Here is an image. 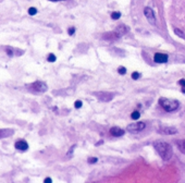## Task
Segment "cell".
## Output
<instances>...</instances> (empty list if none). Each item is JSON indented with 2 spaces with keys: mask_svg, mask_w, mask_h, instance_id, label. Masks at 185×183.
<instances>
[{
  "mask_svg": "<svg viewBox=\"0 0 185 183\" xmlns=\"http://www.w3.org/2000/svg\"><path fill=\"white\" fill-rule=\"evenodd\" d=\"M155 149L159 154V156L161 157L163 160H169L172 157V147L171 145L165 142H158L155 143Z\"/></svg>",
  "mask_w": 185,
  "mask_h": 183,
  "instance_id": "1",
  "label": "cell"
},
{
  "mask_svg": "<svg viewBox=\"0 0 185 183\" xmlns=\"http://www.w3.org/2000/svg\"><path fill=\"white\" fill-rule=\"evenodd\" d=\"M159 104H160L161 107L168 112L176 110V109L179 108V106H180V102L177 100L170 99V98H161V99L159 100Z\"/></svg>",
  "mask_w": 185,
  "mask_h": 183,
  "instance_id": "2",
  "label": "cell"
},
{
  "mask_svg": "<svg viewBox=\"0 0 185 183\" xmlns=\"http://www.w3.org/2000/svg\"><path fill=\"white\" fill-rule=\"evenodd\" d=\"M145 123L144 122H135V123H131L126 126V130L129 132H133V133H136V132H139V131L144 130L145 129Z\"/></svg>",
  "mask_w": 185,
  "mask_h": 183,
  "instance_id": "3",
  "label": "cell"
},
{
  "mask_svg": "<svg viewBox=\"0 0 185 183\" xmlns=\"http://www.w3.org/2000/svg\"><path fill=\"white\" fill-rule=\"evenodd\" d=\"M144 14L150 24H152V25L156 24V16H155V13H154V11H152V9L146 7V8L144 9Z\"/></svg>",
  "mask_w": 185,
  "mask_h": 183,
  "instance_id": "4",
  "label": "cell"
},
{
  "mask_svg": "<svg viewBox=\"0 0 185 183\" xmlns=\"http://www.w3.org/2000/svg\"><path fill=\"white\" fill-rule=\"evenodd\" d=\"M32 88L36 90V92H39V93H43V92H46L47 90V85L44 82H40V81H37L35 83L32 84Z\"/></svg>",
  "mask_w": 185,
  "mask_h": 183,
  "instance_id": "5",
  "label": "cell"
},
{
  "mask_svg": "<svg viewBox=\"0 0 185 183\" xmlns=\"http://www.w3.org/2000/svg\"><path fill=\"white\" fill-rule=\"evenodd\" d=\"M168 54H165V53H155L154 56V60L155 62H157V63H166L167 61H168Z\"/></svg>",
  "mask_w": 185,
  "mask_h": 183,
  "instance_id": "6",
  "label": "cell"
},
{
  "mask_svg": "<svg viewBox=\"0 0 185 183\" xmlns=\"http://www.w3.org/2000/svg\"><path fill=\"white\" fill-rule=\"evenodd\" d=\"M124 133H125V131L123 129H121V127H119V126H113V127H111L110 129V134L114 137H120V136H122Z\"/></svg>",
  "mask_w": 185,
  "mask_h": 183,
  "instance_id": "7",
  "label": "cell"
},
{
  "mask_svg": "<svg viewBox=\"0 0 185 183\" xmlns=\"http://www.w3.org/2000/svg\"><path fill=\"white\" fill-rule=\"evenodd\" d=\"M14 146H15V148L17 149V151H22V152H25V151H27L28 149V144L23 140L16 141Z\"/></svg>",
  "mask_w": 185,
  "mask_h": 183,
  "instance_id": "8",
  "label": "cell"
},
{
  "mask_svg": "<svg viewBox=\"0 0 185 183\" xmlns=\"http://www.w3.org/2000/svg\"><path fill=\"white\" fill-rule=\"evenodd\" d=\"M96 96L99 98L100 100L109 101V100L112 99V97H113V94H111V93H104V92H102V93H97Z\"/></svg>",
  "mask_w": 185,
  "mask_h": 183,
  "instance_id": "9",
  "label": "cell"
},
{
  "mask_svg": "<svg viewBox=\"0 0 185 183\" xmlns=\"http://www.w3.org/2000/svg\"><path fill=\"white\" fill-rule=\"evenodd\" d=\"M160 133L167 134V135H172V134H176L177 133V130L175 129V127H172V126L162 127V129H160Z\"/></svg>",
  "mask_w": 185,
  "mask_h": 183,
  "instance_id": "10",
  "label": "cell"
},
{
  "mask_svg": "<svg viewBox=\"0 0 185 183\" xmlns=\"http://www.w3.org/2000/svg\"><path fill=\"white\" fill-rule=\"evenodd\" d=\"M115 32H117L120 36H122V35H124V34H126V33L129 32V27L126 26V25L120 24L119 26H117V28H115Z\"/></svg>",
  "mask_w": 185,
  "mask_h": 183,
  "instance_id": "11",
  "label": "cell"
},
{
  "mask_svg": "<svg viewBox=\"0 0 185 183\" xmlns=\"http://www.w3.org/2000/svg\"><path fill=\"white\" fill-rule=\"evenodd\" d=\"M120 37V35L117 32H111V33H107V34L104 35L105 39H110V41H113V39H118Z\"/></svg>",
  "mask_w": 185,
  "mask_h": 183,
  "instance_id": "12",
  "label": "cell"
},
{
  "mask_svg": "<svg viewBox=\"0 0 185 183\" xmlns=\"http://www.w3.org/2000/svg\"><path fill=\"white\" fill-rule=\"evenodd\" d=\"M176 145H177V147H179V149L181 152H182L183 154H185V140H183V141H179L176 143Z\"/></svg>",
  "mask_w": 185,
  "mask_h": 183,
  "instance_id": "13",
  "label": "cell"
},
{
  "mask_svg": "<svg viewBox=\"0 0 185 183\" xmlns=\"http://www.w3.org/2000/svg\"><path fill=\"white\" fill-rule=\"evenodd\" d=\"M120 17H121V13L120 12H112L111 13V19L118 20V19H120Z\"/></svg>",
  "mask_w": 185,
  "mask_h": 183,
  "instance_id": "14",
  "label": "cell"
},
{
  "mask_svg": "<svg viewBox=\"0 0 185 183\" xmlns=\"http://www.w3.org/2000/svg\"><path fill=\"white\" fill-rule=\"evenodd\" d=\"M174 33H175V34L179 36V37H181V38H184V37H185L184 33L181 31V30H179V28H175V30H174Z\"/></svg>",
  "mask_w": 185,
  "mask_h": 183,
  "instance_id": "15",
  "label": "cell"
},
{
  "mask_svg": "<svg viewBox=\"0 0 185 183\" xmlns=\"http://www.w3.org/2000/svg\"><path fill=\"white\" fill-rule=\"evenodd\" d=\"M139 117H140V115H139L138 111H134V112H132V115H131V118H132L133 120L139 119Z\"/></svg>",
  "mask_w": 185,
  "mask_h": 183,
  "instance_id": "16",
  "label": "cell"
},
{
  "mask_svg": "<svg viewBox=\"0 0 185 183\" xmlns=\"http://www.w3.org/2000/svg\"><path fill=\"white\" fill-rule=\"evenodd\" d=\"M47 60H48L49 62H54L57 60V57L54 56L53 53H49V56H48V58H47Z\"/></svg>",
  "mask_w": 185,
  "mask_h": 183,
  "instance_id": "17",
  "label": "cell"
},
{
  "mask_svg": "<svg viewBox=\"0 0 185 183\" xmlns=\"http://www.w3.org/2000/svg\"><path fill=\"white\" fill-rule=\"evenodd\" d=\"M36 13H37V9L36 8H30L28 9V14H30V15H35Z\"/></svg>",
  "mask_w": 185,
  "mask_h": 183,
  "instance_id": "18",
  "label": "cell"
},
{
  "mask_svg": "<svg viewBox=\"0 0 185 183\" xmlns=\"http://www.w3.org/2000/svg\"><path fill=\"white\" fill-rule=\"evenodd\" d=\"M82 105H83V102H82L81 100H76V101L74 102V107H75L76 109L81 108V107H82Z\"/></svg>",
  "mask_w": 185,
  "mask_h": 183,
  "instance_id": "19",
  "label": "cell"
},
{
  "mask_svg": "<svg viewBox=\"0 0 185 183\" xmlns=\"http://www.w3.org/2000/svg\"><path fill=\"white\" fill-rule=\"evenodd\" d=\"M140 78V74L138 72H134V73H132V79L133 80H138Z\"/></svg>",
  "mask_w": 185,
  "mask_h": 183,
  "instance_id": "20",
  "label": "cell"
},
{
  "mask_svg": "<svg viewBox=\"0 0 185 183\" xmlns=\"http://www.w3.org/2000/svg\"><path fill=\"white\" fill-rule=\"evenodd\" d=\"M118 72H119V74H125V73H126V69L124 67H120L118 69Z\"/></svg>",
  "mask_w": 185,
  "mask_h": 183,
  "instance_id": "21",
  "label": "cell"
},
{
  "mask_svg": "<svg viewBox=\"0 0 185 183\" xmlns=\"http://www.w3.org/2000/svg\"><path fill=\"white\" fill-rule=\"evenodd\" d=\"M6 51H7V53H8V56H13V53H14V51H13V49H11L10 47H7L6 48Z\"/></svg>",
  "mask_w": 185,
  "mask_h": 183,
  "instance_id": "22",
  "label": "cell"
},
{
  "mask_svg": "<svg viewBox=\"0 0 185 183\" xmlns=\"http://www.w3.org/2000/svg\"><path fill=\"white\" fill-rule=\"evenodd\" d=\"M97 160L98 159L96 158V157H90V158L88 159V162L89 163H95V162H97Z\"/></svg>",
  "mask_w": 185,
  "mask_h": 183,
  "instance_id": "23",
  "label": "cell"
},
{
  "mask_svg": "<svg viewBox=\"0 0 185 183\" xmlns=\"http://www.w3.org/2000/svg\"><path fill=\"white\" fill-rule=\"evenodd\" d=\"M74 32H75V28H74V27H70V28L68 30V33H69V35H70V36L73 35Z\"/></svg>",
  "mask_w": 185,
  "mask_h": 183,
  "instance_id": "24",
  "label": "cell"
},
{
  "mask_svg": "<svg viewBox=\"0 0 185 183\" xmlns=\"http://www.w3.org/2000/svg\"><path fill=\"white\" fill-rule=\"evenodd\" d=\"M179 84H180V85H182V86H185V80H184V79L180 80V81H179Z\"/></svg>",
  "mask_w": 185,
  "mask_h": 183,
  "instance_id": "25",
  "label": "cell"
},
{
  "mask_svg": "<svg viewBox=\"0 0 185 183\" xmlns=\"http://www.w3.org/2000/svg\"><path fill=\"white\" fill-rule=\"evenodd\" d=\"M44 182H45V183H50V182H52V180L50 178H46L45 180H44Z\"/></svg>",
  "mask_w": 185,
  "mask_h": 183,
  "instance_id": "26",
  "label": "cell"
},
{
  "mask_svg": "<svg viewBox=\"0 0 185 183\" xmlns=\"http://www.w3.org/2000/svg\"><path fill=\"white\" fill-rule=\"evenodd\" d=\"M49 1H52V2H56V1H60V0H49Z\"/></svg>",
  "mask_w": 185,
  "mask_h": 183,
  "instance_id": "27",
  "label": "cell"
},
{
  "mask_svg": "<svg viewBox=\"0 0 185 183\" xmlns=\"http://www.w3.org/2000/svg\"><path fill=\"white\" fill-rule=\"evenodd\" d=\"M182 90H183V93H185V86H183V89Z\"/></svg>",
  "mask_w": 185,
  "mask_h": 183,
  "instance_id": "28",
  "label": "cell"
}]
</instances>
